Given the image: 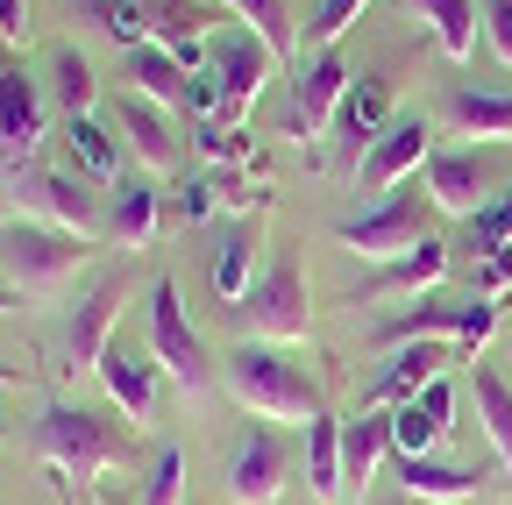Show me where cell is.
Returning a JSON list of instances; mask_svg holds the SVG:
<instances>
[{
    "label": "cell",
    "instance_id": "34",
    "mask_svg": "<svg viewBox=\"0 0 512 505\" xmlns=\"http://www.w3.org/2000/svg\"><path fill=\"white\" fill-rule=\"evenodd\" d=\"M136 505H185V449H164L150 456V470H143V498Z\"/></svg>",
    "mask_w": 512,
    "mask_h": 505
},
{
    "label": "cell",
    "instance_id": "33",
    "mask_svg": "<svg viewBox=\"0 0 512 505\" xmlns=\"http://www.w3.org/2000/svg\"><path fill=\"white\" fill-rule=\"evenodd\" d=\"M363 8H370V0H313V15H306V50L320 57V50H335L356 22H363ZM299 50V57H306Z\"/></svg>",
    "mask_w": 512,
    "mask_h": 505
},
{
    "label": "cell",
    "instance_id": "42",
    "mask_svg": "<svg viewBox=\"0 0 512 505\" xmlns=\"http://www.w3.org/2000/svg\"><path fill=\"white\" fill-rule=\"evenodd\" d=\"M0 377H15V363H0Z\"/></svg>",
    "mask_w": 512,
    "mask_h": 505
},
{
    "label": "cell",
    "instance_id": "21",
    "mask_svg": "<svg viewBox=\"0 0 512 505\" xmlns=\"http://www.w3.org/2000/svg\"><path fill=\"white\" fill-rule=\"evenodd\" d=\"M128 93H143L157 107H185L192 100V72L178 65L164 43H136V50H128Z\"/></svg>",
    "mask_w": 512,
    "mask_h": 505
},
{
    "label": "cell",
    "instance_id": "44",
    "mask_svg": "<svg viewBox=\"0 0 512 505\" xmlns=\"http://www.w3.org/2000/svg\"><path fill=\"white\" fill-rule=\"evenodd\" d=\"M0 72H8V65H0Z\"/></svg>",
    "mask_w": 512,
    "mask_h": 505
},
{
    "label": "cell",
    "instance_id": "29",
    "mask_svg": "<svg viewBox=\"0 0 512 505\" xmlns=\"http://www.w3.org/2000/svg\"><path fill=\"white\" fill-rule=\"evenodd\" d=\"M93 93H100V79H93V65L64 43L57 57H50V100L64 107V121H79V114H93Z\"/></svg>",
    "mask_w": 512,
    "mask_h": 505
},
{
    "label": "cell",
    "instance_id": "23",
    "mask_svg": "<svg viewBox=\"0 0 512 505\" xmlns=\"http://www.w3.org/2000/svg\"><path fill=\"white\" fill-rule=\"evenodd\" d=\"M64 157H72V171L86 178V185H121V136H107L93 114H79V121H64Z\"/></svg>",
    "mask_w": 512,
    "mask_h": 505
},
{
    "label": "cell",
    "instance_id": "19",
    "mask_svg": "<svg viewBox=\"0 0 512 505\" xmlns=\"http://www.w3.org/2000/svg\"><path fill=\"white\" fill-rule=\"evenodd\" d=\"M157 228H164V193H157L150 178H121L114 193H107V242H121V249H150Z\"/></svg>",
    "mask_w": 512,
    "mask_h": 505
},
{
    "label": "cell",
    "instance_id": "37",
    "mask_svg": "<svg viewBox=\"0 0 512 505\" xmlns=\"http://www.w3.org/2000/svg\"><path fill=\"white\" fill-rule=\"evenodd\" d=\"M470 235H477V257H491V249H512V193H498V200L470 221Z\"/></svg>",
    "mask_w": 512,
    "mask_h": 505
},
{
    "label": "cell",
    "instance_id": "17",
    "mask_svg": "<svg viewBox=\"0 0 512 505\" xmlns=\"http://www.w3.org/2000/svg\"><path fill=\"white\" fill-rule=\"evenodd\" d=\"M114 129H121V150H136L143 171H178L185 143H178V129H171V107H157V100H143V93H128V100L114 107Z\"/></svg>",
    "mask_w": 512,
    "mask_h": 505
},
{
    "label": "cell",
    "instance_id": "5",
    "mask_svg": "<svg viewBox=\"0 0 512 505\" xmlns=\"http://www.w3.org/2000/svg\"><path fill=\"white\" fill-rule=\"evenodd\" d=\"M242 321H249V342H271V349L313 335V306H306V264H299V249H285V257L264 271V285H249Z\"/></svg>",
    "mask_w": 512,
    "mask_h": 505
},
{
    "label": "cell",
    "instance_id": "1",
    "mask_svg": "<svg viewBox=\"0 0 512 505\" xmlns=\"http://www.w3.org/2000/svg\"><path fill=\"white\" fill-rule=\"evenodd\" d=\"M36 463L57 477V484H107L121 470H136V441H128L114 420H100L93 406H64L50 399L36 413Z\"/></svg>",
    "mask_w": 512,
    "mask_h": 505
},
{
    "label": "cell",
    "instance_id": "11",
    "mask_svg": "<svg viewBox=\"0 0 512 505\" xmlns=\"http://www.w3.org/2000/svg\"><path fill=\"white\" fill-rule=\"evenodd\" d=\"M285 477H292V456L271 427H242L235 449H228V498L235 505H278L285 498Z\"/></svg>",
    "mask_w": 512,
    "mask_h": 505
},
{
    "label": "cell",
    "instance_id": "38",
    "mask_svg": "<svg viewBox=\"0 0 512 505\" xmlns=\"http://www.w3.org/2000/svg\"><path fill=\"white\" fill-rule=\"evenodd\" d=\"M477 299H491V306L512 299V249H491V257L477 264Z\"/></svg>",
    "mask_w": 512,
    "mask_h": 505
},
{
    "label": "cell",
    "instance_id": "31",
    "mask_svg": "<svg viewBox=\"0 0 512 505\" xmlns=\"http://www.w3.org/2000/svg\"><path fill=\"white\" fill-rule=\"evenodd\" d=\"M221 8L249 29V36H264L278 50V65L292 57V0H221Z\"/></svg>",
    "mask_w": 512,
    "mask_h": 505
},
{
    "label": "cell",
    "instance_id": "20",
    "mask_svg": "<svg viewBox=\"0 0 512 505\" xmlns=\"http://www.w3.org/2000/svg\"><path fill=\"white\" fill-rule=\"evenodd\" d=\"M392 456V413H356V420H342V477H349V491L363 498L370 491V477H377V463Z\"/></svg>",
    "mask_w": 512,
    "mask_h": 505
},
{
    "label": "cell",
    "instance_id": "4",
    "mask_svg": "<svg viewBox=\"0 0 512 505\" xmlns=\"http://www.w3.org/2000/svg\"><path fill=\"white\" fill-rule=\"evenodd\" d=\"M8 200L29 221H50L64 235H79L86 249L107 242V207L79 171H50V164H8Z\"/></svg>",
    "mask_w": 512,
    "mask_h": 505
},
{
    "label": "cell",
    "instance_id": "28",
    "mask_svg": "<svg viewBox=\"0 0 512 505\" xmlns=\"http://www.w3.org/2000/svg\"><path fill=\"white\" fill-rule=\"evenodd\" d=\"M256 228L264 221H235L228 235H221V249H214V292L221 299H249V271H256Z\"/></svg>",
    "mask_w": 512,
    "mask_h": 505
},
{
    "label": "cell",
    "instance_id": "18",
    "mask_svg": "<svg viewBox=\"0 0 512 505\" xmlns=\"http://www.w3.org/2000/svg\"><path fill=\"white\" fill-rule=\"evenodd\" d=\"M448 264H456V257H448V242H420V249H406V257H392V264H377V278L349 299V306H377V299H399V292H434L441 278H448Z\"/></svg>",
    "mask_w": 512,
    "mask_h": 505
},
{
    "label": "cell",
    "instance_id": "7",
    "mask_svg": "<svg viewBox=\"0 0 512 505\" xmlns=\"http://www.w3.org/2000/svg\"><path fill=\"white\" fill-rule=\"evenodd\" d=\"M150 356L164 363V377L178 392H207L214 385V363H207V342H200V328L185 321V306H178V285L171 278H157L150 285Z\"/></svg>",
    "mask_w": 512,
    "mask_h": 505
},
{
    "label": "cell",
    "instance_id": "32",
    "mask_svg": "<svg viewBox=\"0 0 512 505\" xmlns=\"http://www.w3.org/2000/svg\"><path fill=\"white\" fill-rule=\"evenodd\" d=\"M79 8L121 43V50H136V43H150V29H157V8H143V0H79Z\"/></svg>",
    "mask_w": 512,
    "mask_h": 505
},
{
    "label": "cell",
    "instance_id": "26",
    "mask_svg": "<svg viewBox=\"0 0 512 505\" xmlns=\"http://www.w3.org/2000/svg\"><path fill=\"white\" fill-rule=\"evenodd\" d=\"M413 15L434 29V43H441V57L448 65H470V50H477V0H413Z\"/></svg>",
    "mask_w": 512,
    "mask_h": 505
},
{
    "label": "cell",
    "instance_id": "12",
    "mask_svg": "<svg viewBox=\"0 0 512 505\" xmlns=\"http://www.w3.org/2000/svg\"><path fill=\"white\" fill-rule=\"evenodd\" d=\"M427 157H434V121H427V114H399L392 129L363 150L356 185H363V193H392V185H406Z\"/></svg>",
    "mask_w": 512,
    "mask_h": 505
},
{
    "label": "cell",
    "instance_id": "40",
    "mask_svg": "<svg viewBox=\"0 0 512 505\" xmlns=\"http://www.w3.org/2000/svg\"><path fill=\"white\" fill-rule=\"evenodd\" d=\"M36 22H29V0H0V43H29Z\"/></svg>",
    "mask_w": 512,
    "mask_h": 505
},
{
    "label": "cell",
    "instance_id": "15",
    "mask_svg": "<svg viewBox=\"0 0 512 505\" xmlns=\"http://www.w3.org/2000/svg\"><path fill=\"white\" fill-rule=\"evenodd\" d=\"M43 129H50L43 86H36L22 65H8V72H0V157H8V164H36Z\"/></svg>",
    "mask_w": 512,
    "mask_h": 505
},
{
    "label": "cell",
    "instance_id": "35",
    "mask_svg": "<svg viewBox=\"0 0 512 505\" xmlns=\"http://www.w3.org/2000/svg\"><path fill=\"white\" fill-rule=\"evenodd\" d=\"M192 143H200L214 164H235V171H256V143L242 129H221V121H192Z\"/></svg>",
    "mask_w": 512,
    "mask_h": 505
},
{
    "label": "cell",
    "instance_id": "10",
    "mask_svg": "<svg viewBox=\"0 0 512 505\" xmlns=\"http://www.w3.org/2000/svg\"><path fill=\"white\" fill-rule=\"evenodd\" d=\"M491 185H498V164L477 150H434L427 157V200L448 221H477L491 207Z\"/></svg>",
    "mask_w": 512,
    "mask_h": 505
},
{
    "label": "cell",
    "instance_id": "36",
    "mask_svg": "<svg viewBox=\"0 0 512 505\" xmlns=\"http://www.w3.org/2000/svg\"><path fill=\"white\" fill-rule=\"evenodd\" d=\"M207 214H221V178H192V185H178L171 193V221H207Z\"/></svg>",
    "mask_w": 512,
    "mask_h": 505
},
{
    "label": "cell",
    "instance_id": "25",
    "mask_svg": "<svg viewBox=\"0 0 512 505\" xmlns=\"http://www.w3.org/2000/svg\"><path fill=\"white\" fill-rule=\"evenodd\" d=\"M448 121H456V136L512 143V93H491V86H456V93H448Z\"/></svg>",
    "mask_w": 512,
    "mask_h": 505
},
{
    "label": "cell",
    "instance_id": "3",
    "mask_svg": "<svg viewBox=\"0 0 512 505\" xmlns=\"http://www.w3.org/2000/svg\"><path fill=\"white\" fill-rule=\"evenodd\" d=\"M79 264H86V242L79 235H64L50 221H29V214L0 221V285H8V292L57 299L64 285L79 278Z\"/></svg>",
    "mask_w": 512,
    "mask_h": 505
},
{
    "label": "cell",
    "instance_id": "24",
    "mask_svg": "<svg viewBox=\"0 0 512 505\" xmlns=\"http://www.w3.org/2000/svg\"><path fill=\"white\" fill-rule=\"evenodd\" d=\"M306 491H313V505H342L349 498V477H342V420H328V413L306 427Z\"/></svg>",
    "mask_w": 512,
    "mask_h": 505
},
{
    "label": "cell",
    "instance_id": "30",
    "mask_svg": "<svg viewBox=\"0 0 512 505\" xmlns=\"http://www.w3.org/2000/svg\"><path fill=\"white\" fill-rule=\"evenodd\" d=\"M477 420H484L491 449H498V456H505V470H512V385H505L491 363H477Z\"/></svg>",
    "mask_w": 512,
    "mask_h": 505
},
{
    "label": "cell",
    "instance_id": "14",
    "mask_svg": "<svg viewBox=\"0 0 512 505\" xmlns=\"http://www.w3.org/2000/svg\"><path fill=\"white\" fill-rule=\"evenodd\" d=\"M121 299H128V278H100L79 306H72V328H64V370H100V356L114 349V321H121Z\"/></svg>",
    "mask_w": 512,
    "mask_h": 505
},
{
    "label": "cell",
    "instance_id": "27",
    "mask_svg": "<svg viewBox=\"0 0 512 505\" xmlns=\"http://www.w3.org/2000/svg\"><path fill=\"white\" fill-rule=\"evenodd\" d=\"M335 121H342V136H356V143H377V136L399 121V114H392V79H356Z\"/></svg>",
    "mask_w": 512,
    "mask_h": 505
},
{
    "label": "cell",
    "instance_id": "16",
    "mask_svg": "<svg viewBox=\"0 0 512 505\" xmlns=\"http://www.w3.org/2000/svg\"><path fill=\"white\" fill-rule=\"evenodd\" d=\"M448 342H406V349H392V363L377 370V385L363 392V406L370 413H392V406H406V399H420L434 377H448Z\"/></svg>",
    "mask_w": 512,
    "mask_h": 505
},
{
    "label": "cell",
    "instance_id": "6",
    "mask_svg": "<svg viewBox=\"0 0 512 505\" xmlns=\"http://www.w3.org/2000/svg\"><path fill=\"white\" fill-rule=\"evenodd\" d=\"M427 207H434L427 193H384L377 207L342 221L335 242L349 249V257H363V264H392V257H406V249L427 242Z\"/></svg>",
    "mask_w": 512,
    "mask_h": 505
},
{
    "label": "cell",
    "instance_id": "13",
    "mask_svg": "<svg viewBox=\"0 0 512 505\" xmlns=\"http://www.w3.org/2000/svg\"><path fill=\"white\" fill-rule=\"evenodd\" d=\"M100 385H107V399L136 420V427H150L157 406H164V363L150 349H136V342H114L100 356Z\"/></svg>",
    "mask_w": 512,
    "mask_h": 505
},
{
    "label": "cell",
    "instance_id": "2",
    "mask_svg": "<svg viewBox=\"0 0 512 505\" xmlns=\"http://www.w3.org/2000/svg\"><path fill=\"white\" fill-rule=\"evenodd\" d=\"M221 385H228V399H235L242 413H256V420H278V427H313V420H320V385H313L299 363H285L271 342L228 349V356H221Z\"/></svg>",
    "mask_w": 512,
    "mask_h": 505
},
{
    "label": "cell",
    "instance_id": "8",
    "mask_svg": "<svg viewBox=\"0 0 512 505\" xmlns=\"http://www.w3.org/2000/svg\"><path fill=\"white\" fill-rule=\"evenodd\" d=\"M214 79H221V107H214L207 121H221V129H242L249 107L264 100V86L278 79V50H271L264 36L235 29V36L214 43Z\"/></svg>",
    "mask_w": 512,
    "mask_h": 505
},
{
    "label": "cell",
    "instance_id": "22",
    "mask_svg": "<svg viewBox=\"0 0 512 505\" xmlns=\"http://www.w3.org/2000/svg\"><path fill=\"white\" fill-rule=\"evenodd\" d=\"M399 484H406V498H420V505H470V498H484V477H477V470L434 463V456H406V463H399Z\"/></svg>",
    "mask_w": 512,
    "mask_h": 505
},
{
    "label": "cell",
    "instance_id": "43",
    "mask_svg": "<svg viewBox=\"0 0 512 505\" xmlns=\"http://www.w3.org/2000/svg\"><path fill=\"white\" fill-rule=\"evenodd\" d=\"M0 385H8V377H0Z\"/></svg>",
    "mask_w": 512,
    "mask_h": 505
},
{
    "label": "cell",
    "instance_id": "9",
    "mask_svg": "<svg viewBox=\"0 0 512 505\" xmlns=\"http://www.w3.org/2000/svg\"><path fill=\"white\" fill-rule=\"evenodd\" d=\"M299 79H292V107H285V136L292 143H320L328 136V121L342 114V100H349V86H356V72L342 65V50H320V57H299Z\"/></svg>",
    "mask_w": 512,
    "mask_h": 505
},
{
    "label": "cell",
    "instance_id": "41",
    "mask_svg": "<svg viewBox=\"0 0 512 505\" xmlns=\"http://www.w3.org/2000/svg\"><path fill=\"white\" fill-rule=\"evenodd\" d=\"M8 306H22V292H8V285H0V313H8Z\"/></svg>",
    "mask_w": 512,
    "mask_h": 505
},
{
    "label": "cell",
    "instance_id": "39",
    "mask_svg": "<svg viewBox=\"0 0 512 505\" xmlns=\"http://www.w3.org/2000/svg\"><path fill=\"white\" fill-rule=\"evenodd\" d=\"M484 36L498 50V65H512V0H484Z\"/></svg>",
    "mask_w": 512,
    "mask_h": 505
}]
</instances>
